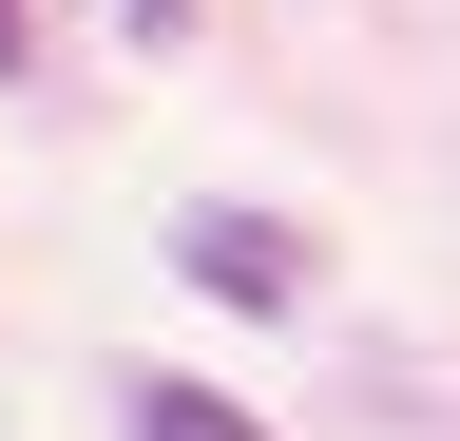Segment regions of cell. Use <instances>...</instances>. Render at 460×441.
Here are the masks:
<instances>
[{
	"label": "cell",
	"mask_w": 460,
	"mask_h": 441,
	"mask_svg": "<svg viewBox=\"0 0 460 441\" xmlns=\"http://www.w3.org/2000/svg\"><path fill=\"white\" fill-rule=\"evenodd\" d=\"M172 269H192L211 307H288V231H269V211H192V231H172Z\"/></svg>",
	"instance_id": "6da1fadb"
},
{
	"label": "cell",
	"mask_w": 460,
	"mask_h": 441,
	"mask_svg": "<svg viewBox=\"0 0 460 441\" xmlns=\"http://www.w3.org/2000/svg\"><path fill=\"white\" fill-rule=\"evenodd\" d=\"M115 403H135V441H269L250 403H211V384H172V365H154V384H115Z\"/></svg>",
	"instance_id": "7a4b0ae2"
},
{
	"label": "cell",
	"mask_w": 460,
	"mask_h": 441,
	"mask_svg": "<svg viewBox=\"0 0 460 441\" xmlns=\"http://www.w3.org/2000/svg\"><path fill=\"white\" fill-rule=\"evenodd\" d=\"M20 58H39V20H20V0H0V77H20Z\"/></svg>",
	"instance_id": "3957f363"
},
{
	"label": "cell",
	"mask_w": 460,
	"mask_h": 441,
	"mask_svg": "<svg viewBox=\"0 0 460 441\" xmlns=\"http://www.w3.org/2000/svg\"><path fill=\"white\" fill-rule=\"evenodd\" d=\"M135 20H172V0H135Z\"/></svg>",
	"instance_id": "277c9868"
}]
</instances>
